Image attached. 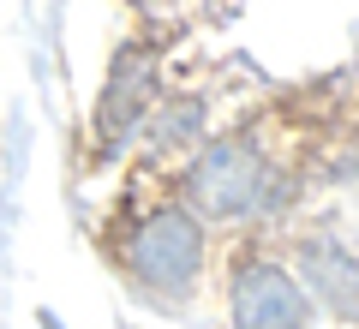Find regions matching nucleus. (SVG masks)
Segmentation results:
<instances>
[{
    "label": "nucleus",
    "mask_w": 359,
    "mask_h": 329,
    "mask_svg": "<svg viewBox=\"0 0 359 329\" xmlns=\"http://www.w3.org/2000/svg\"><path fill=\"white\" fill-rule=\"evenodd\" d=\"M120 257H126V276L150 300H186L204 269V228L192 210L168 203V210H150L144 222H132Z\"/></svg>",
    "instance_id": "1"
},
{
    "label": "nucleus",
    "mask_w": 359,
    "mask_h": 329,
    "mask_svg": "<svg viewBox=\"0 0 359 329\" xmlns=\"http://www.w3.org/2000/svg\"><path fill=\"white\" fill-rule=\"evenodd\" d=\"M186 198L210 222H233V215H257L269 203V168L245 138H222L186 168Z\"/></svg>",
    "instance_id": "2"
},
{
    "label": "nucleus",
    "mask_w": 359,
    "mask_h": 329,
    "mask_svg": "<svg viewBox=\"0 0 359 329\" xmlns=\"http://www.w3.org/2000/svg\"><path fill=\"white\" fill-rule=\"evenodd\" d=\"M228 311H233V329H311L306 288L282 264H269V257H245L233 269Z\"/></svg>",
    "instance_id": "3"
},
{
    "label": "nucleus",
    "mask_w": 359,
    "mask_h": 329,
    "mask_svg": "<svg viewBox=\"0 0 359 329\" xmlns=\"http://www.w3.org/2000/svg\"><path fill=\"white\" fill-rule=\"evenodd\" d=\"M299 276L311 300L330 317H359V257L335 240H306L299 246Z\"/></svg>",
    "instance_id": "4"
},
{
    "label": "nucleus",
    "mask_w": 359,
    "mask_h": 329,
    "mask_svg": "<svg viewBox=\"0 0 359 329\" xmlns=\"http://www.w3.org/2000/svg\"><path fill=\"white\" fill-rule=\"evenodd\" d=\"M150 90H156V60L150 54H120L114 60V78H108V90H102V108H96V120H102V138H126L132 132V120L144 114V102H150Z\"/></svg>",
    "instance_id": "5"
},
{
    "label": "nucleus",
    "mask_w": 359,
    "mask_h": 329,
    "mask_svg": "<svg viewBox=\"0 0 359 329\" xmlns=\"http://www.w3.org/2000/svg\"><path fill=\"white\" fill-rule=\"evenodd\" d=\"M42 329H60V317H54V311H42Z\"/></svg>",
    "instance_id": "6"
}]
</instances>
